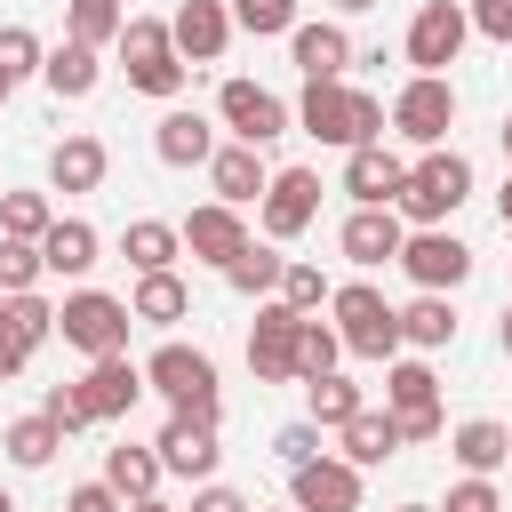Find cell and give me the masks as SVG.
<instances>
[{"mask_svg":"<svg viewBox=\"0 0 512 512\" xmlns=\"http://www.w3.org/2000/svg\"><path fill=\"white\" fill-rule=\"evenodd\" d=\"M48 336H56V304H48V296H32V288H24V296H0V384L24 376Z\"/></svg>","mask_w":512,"mask_h":512,"instance_id":"obj_10","label":"cell"},{"mask_svg":"<svg viewBox=\"0 0 512 512\" xmlns=\"http://www.w3.org/2000/svg\"><path fill=\"white\" fill-rule=\"evenodd\" d=\"M0 512H16V496H8V488H0Z\"/></svg>","mask_w":512,"mask_h":512,"instance_id":"obj_57","label":"cell"},{"mask_svg":"<svg viewBox=\"0 0 512 512\" xmlns=\"http://www.w3.org/2000/svg\"><path fill=\"white\" fill-rule=\"evenodd\" d=\"M136 392H144V368H136L128 352L88 360V376H80V400H88V416H96V424H120V416L136 408Z\"/></svg>","mask_w":512,"mask_h":512,"instance_id":"obj_16","label":"cell"},{"mask_svg":"<svg viewBox=\"0 0 512 512\" xmlns=\"http://www.w3.org/2000/svg\"><path fill=\"white\" fill-rule=\"evenodd\" d=\"M296 128L320 136V144H352V88H344V80H304Z\"/></svg>","mask_w":512,"mask_h":512,"instance_id":"obj_20","label":"cell"},{"mask_svg":"<svg viewBox=\"0 0 512 512\" xmlns=\"http://www.w3.org/2000/svg\"><path fill=\"white\" fill-rule=\"evenodd\" d=\"M336 8H344V16H368V8H376V0H336Z\"/></svg>","mask_w":512,"mask_h":512,"instance_id":"obj_55","label":"cell"},{"mask_svg":"<svg viewBox=\"0 0 512 512\" xmlns=\"http://www.w3.org/2000/svg\"><path fill=\"white\" fill-rule=\"evenodd\" d=\"M208 184H216V200H232V208H248V200H264V184H272V168L256 160V144H216V152H208Z\"/></svg>","mask_w":512,"mask_h":512,"instance_id":"obj_21","label":"cell"},{"mask_svg":"<svg viewBox=\"0 0 512 512\" xmlns=\"http://www.w3.org/2000/svg\"><path fill=\"white\" fill-rule=\"evenodd\" d=\"M400 176H408V160L384 152V144H352V152H344V192H352L360 208H392V200H400Z\"/></svg>","mask_w":512,"mask_h":512,"instance_id":"obj_19","label":"cell"},{"mask_svg":"<svg viewBox=\"0 0 512 512\" xmlns=\"http://www.w3.org/2000/svg\"><path fill=\"white\" fill-rule=\"evenodd\" d=\"M152 152H160L168 168H208V152H216V128H208L200 112H168V120L152 128Z\"/></svg>","mask_w":512,"mask_h":512,"instance_id":"obj_23","label":"cell"},{"mask_svg":"<svg viewBox=\"0 0 512 512\" xmlns=\"http://www.w3.org/2000/svg\"><path fill=\"white\" fill-rule=\"evenodd\" d=\"M144 392H160L168 408H192V416H216V360L192 352V344H160L144 360Z\"/></svg>","mask_w":512,"mask_h":512,"instance_id":"obj_5","label":"cell"},{"mask_svg":"<svg viewBox=\"0 0 512 512\" xmlns=\"http://www.w3.org/2000/svg\"><path fill=\"white\" fill-rule=\"evenodd\" d=\"M312 216H320V176L312 168H280L264 184V240H296Z\"/></svg>","mask_w":512,"mask_h":512,"instance_id":"obj_14","label":"cell"},{"mask_svg":"<svg viewBox=\"0 0 512 512\" xmlns=\"http://www.w3.org/2000/svg\"><path fill=\"white\" fill-rule=\"evenodd\" d=\"M496 216H504V232H512V176H504V192H496Z\"/></svg>","mask_w":512,"mask_h":512,"instance_id":"obj_53","label":"cell"},{"mask_svg":"<svg viewBox=\"0 0 512 512\" xmlns=\"http://www.w3.org/2000/svg\"><path fill=\"white\" fill-rule=\"evenodd\" d=\"M272 456H280V464H312V456H320V424H280Z\"/></svg>","mask_w":512,"mask_h":512,"instance_id":"obj_47","label":"cell"},{"mask_svg":"<svg viewBox=\"0 0 512 512\" xmlns=\"http://www.w3.org/2000/svg\"><path fill=\"white\" fill-rule=\"evenodd\" d=\"M464 40H472V16H464L456 0H424V8L408 16V64H416V72H448V64L464 56Z\"/></svg>","mask_w":512,"mask_h":512,"instance_id":"obj_7","label":"cell"},{"mask_svg":"<svg viewBox=\"0 0 512 512\" xmlns=\"http://www.w3.org/2000/svg\"><path fill=\"white\" fill-rule=\"evenodd\" d=\"M280 264H288L280 248H256V240H248V248L224 264V280H232L240 296H272V288H280Z\"/></svg>","mask_w":512,"mask_h":512,"instance_id":"obj_36","label":"cell"},{"mask_svg":"<svg viewBox=\"0 0 512 512\" xmlns=\"http://www.w3.org/2000/svg\"><path fill=\"white\" fill-rule=\"evenodd\" d=\"M304 400H312V424H320V432H336V424H352V416L368 408V400H360V384H344L336 368H328V376H312V384H304Z\"/></svg>","mask_w":512,"mask_h":512,"instance_id":"obj_34","label":"cell"},{"mask_svg":"<svg viewBox=\"0 0 512 512\" xmlns=\"http://www.w3.org/2000/svg\"><path fill=\"white\" fill-rule=\"evenodd\" d=\"M40 32L32 24H0V80H24V72H40Z\"/></svg>","mask_w":512,"mask_h":512,"instance_id":"obj_42","label":"cell"},{"mask_svg":"<svg viewBox=\"0 0 512 512\" xmlns=\"http://www.w3.org/2000/svg\"><path fill=\"white\" fill-rule=\"evenodd\" d=\"M504 512H512V504H504Z\"/></svg>","mask_w":512,"mask_h":512,"instance_id":"obj_60","label":"cell"},{"mask_svg":"<svg viewBox=\"0 0 512 512\" xmlns=\"http://www.w3.org/2000/svg\"><path fill=\"white\" fill-rule=\"evenodd\" d=\"M128 328H136L128 296H104V288H72V296L56 304V336H64L72 352H88V360H104V352H128Z\"/></svg>","mask_w":512,"mask_h":512,"instance_id":"obj_2","label":"cell"},{"mask_svg":"<svg viewBox=\"0 0 512 512\" xmlns=\"http://www.w3.org/2000/svg\"><path fill=\"white\" fill-rule=\"evenodd\" d=\"M400 240H408V224H400V208H352V216H344V232H336V248H344V264H360V272H376V264H392V256H400Z\"/></svg>","mask_w":512,"mask_h":512,"instance_id":"obj_15","label":"cell"},{"mask_svg":"<svg viewBox=\"0 0 512 512\" xmlns=\"http://www.w3.org/2000/svg\"><path fill=\"white\" fill-rule=\"evenodd\" d=\"M392 424H400V448H408V440H440V432H448V416H440V400H432V408H400Z\"/></svg>","mask_w":512,"mask_h":512,"instance_id":"obj_48","label":"cell"},{"mask_svg":"<svg viewBox=\"0 0 512 512\" xmlns=\"http://www.w3.org/2000/svg\"><path fill=\"white\" fill-rule=\"evenodd\" d=\"M48 224H56V208H48L40 192H0V232H8V240H40Z\"/></svg>","mask_w":512,"mask_h":512,"instance_id":"obj_39","label":"cell"},{"mask_svg":"<svg viewBox=\"0 0 512 512\" xmlns=\"http://www.w3.org/2000/svg\"><path fill=\"white\" fill-rule=\"evenodd\" d=\"M0 448H8V464H24V472H40V464H56V448H64V432H56L48 416H16V424L0 432Z\"/></svg>","mask_w":512,"mask_h":512,"instance_id":"obj_33","label":"cell"},{"mask_svg":"<svg viewBox=\"0 0 512 512\" xmlns=\"http://www.w3.org/2000/svg\"><path fill=\"white\" fill-rule=\"evenodd\" d=\"M352 144H384V96H368V88H352Z\"/></svg>","mask_w":512,"mask_h":512,"instance_id":"obj_46","label":"cell"},{"mask_svg":"<svg viewBox=\"0 0 512 512\" xmlns=\"http://www.w3.org/2000/svg\"><path fill=\"white\" fill-rule=\"evenodd\" d=\"M400 512H432V504H400Z\"/></svg>","mask_w":512,"mask_h":512,"instance_id":"obj_59","label":"cell"},{"mask_svg":"<svg viewBox=\"0 0 512 512\" xmlns=\"http://www.w3.org/2000/svg\"><path fill=\"white\" fill-rule=\"evenodd\" d=\"M96 248H104V240H96V224H80V216H56V224L40 232V264L64 272V280H80V272L96 264Z\"/></svg>","mask_w":512,"mask_h":512,"instance_id":"obj_25","label":"cell"},{"mask_svg":"<svg viewBox=\"0 0 512 512\" xmlns=\"http://www.w3.org/2000/svg\"><path fill=\"white\" fill-rule=\"evenodd\" d=\"M64 512H120V496H112L104 480H80V488L64 496Z\"/></svg>","mask_w":512,"mask_h":512,"instance_id":"obj_50","label":"cell"},{"mask_svg":"<svg viewBox=\"0 0 512 512\" xmlns=\"http://www.w3.org/2000/svg\"><path fill=\"white\" fill-rule=\"evenodd\" d=\"M440 400V376L424 368V360H392V376H384V408L400 416V408H432Z\"/></svg>","mask_w":512,"mask_h":512,"instance_id":"obj_38","label":"cell"},{"mask_svg":"<svg viewBox=\"0 0 512 512\" xmlns=\"http://www.w3.org/2000/svg\"><path fill=\"white\" fill-rule=\"evenodd\" d=\"M336 360H344V336H336V328H320V320H296V384L328 376Z\"/></svg>","mask_w":512,"mask_h":512,"instance_id":"obj_37","label":"cell"},{"mask_svg":"<svg viewBox=\"0 0 512 512\" xmlns=\"http://www.w3.org/2000/svg\"><path fill=\"white\" fill-rule=\"evenodd\" d=\"M192 512H256V504H248L240 488H216V480H208V488L192 496Z\"/></svg>","mask_w":512,"mask_h":512,"instance_id":"obj_51","label":"cell"},{"mask_svg":"<svg viewBox=\"0 0 512 512\" xmlns=\"http://www.w3.org/2000/svg\"><path fill=\"white\" fill-rule=\"evenodd\" d=\"M288 56H296L304 80H344L352 40H344V24H296V32H288Z\"/></svg>","mask_w":512,"mask_h":512,"instance_id":"obj_22","label":"cell"},{"mask_svg":"<svg viewBox=\"0 0 512 512\" xmlns=\"http://www.w3.org/2000/svg\"><path fill=\"white\" fill-rule=\"evenodd\" d=\"M504 160H512V112H504Z\"/></svg>","mask_w":512,"mask_h":512,"instance_id":"obj_56","label":"cell"},{"mask_svg":"<svg viewBox=\"0 0 512 512\" xmlns=\"http://www.w3.org/2000/svg\"><path fill=\"white\" fill-rule=\"evenodd\" d=\"M448 448H456V464H464V472H496V464L512 456V432H504L496 416H472V424H456V432H448Z\"/></svg>","mask_w":512,"mask_h":512,"instance_id":"obj_32","label":"cell"},{"mask_svg":"<svg viewBox=\"0 0 512 512\" xmlns=\"http://www.w3.org/2000/svg\"><path fill=\"white\" fill-rule=\"evenodd\" d=\"M120 24H128V8H120V0H64V40L104 48V40H120Z\"/></svg>","mask_w":512,"mask_h":512,"instance_id":"obj_35","label":"cell"},{"mask_svg":"<svg viewBox=\"0 0 512 512\" xmlns=\"http://www.w3.org/2000/svg\"><path fill=\"white\" fill-rule=\"evenodd\" d=\"M392 128H400L408 144H440V136L456 128V88H448V72H416V80L392 96Z\"/></svg>","mask_w":512,"mask_h":512,"instance_id":"obj_9","label":"cell"},{"mask_svg":"<svg viewBox=\"0 0 512 512\" xmlns=\"http://www.w3.org/2000/svg\"><path fill=\"white\" fill-rule=\"evenodd\" d=\"M40 240H8L0 232V296H24V288H40Z\"/></svg>","mask_w":512,"mask_h":512,"instance_id":"obj_40","label":"cell"},{"mask_svg":"<svg viewBox=\"0 0 512 512\" xmlns=\"http://www.w3.org/2000/svg\"><path fill=\"white\" fill-rule=\"evenodd\" d=\"M224 8H232V24H240V32H256V40L296 32V0H224Z\"/></svg>","mask_w":512,"mask_h":512,"instance_id":"obj_41","label":"cell"},{"mask_svg":"<svg viewBox=\"0 0 512 512\" xmlns=\"http://www.w3.org/2000/svg\"><path fill=\"white\" fill-rule=\"evenodd\" d=\"M40 416H48V424H56L64 440L96 424V416H88V400H80V384H48V400H40Z\"/></svg>","mask_w":512,"mask_h":512,"instance_id":"obj_44","label":"cell"},{"mask_svg":"<svg viewBox=\"0 0 512 512\" xmlns=\"http://www.w3.org/2000/svg\"><path fill=\"white\" fill-rule=\"evenodd\" d=\"M288 496H296V512H360V464H344V456L288 464Z\"/></svg>","mask_w":512,"mask_h":512,"instance_id":"obj_13","label":"cell"},{"mask_svg":"<svg viewBox=\"0 0 512 512\" xmlns=\"http://www.w3.org/2000/svg\"><path fill=\"white\" fill-rule=\"evenodd\" d=\"M152 456H160V472H184V480H208L216 472V416H192V408H168V424H160V440H152Z\"/></svg>","mask_w":512,"mask_h":512,"instance_id":"obj_11","label":"cell"},{"mask_svg":"<svg viewBox=\"0 0 512 512\" xmlns=\"http://www.w3.org/2000/svg\"><path fill=\"white\" fill-rule=\"evenodd\" d=\"M128 312H136V320H152V328H176V320L192 312V288L176 280V264H168V272H136V296H128Z\"/></svg>","mask_w":512,"mask_h":512,"instance_id":"obj_26","label":"cell"},{"mask_svg":"<svg viewBox=\"0 0 512 512\" xmlns=\"http://www.w3.org/2000/svg\"><path fill=\"white\" fill-rule=\"evenodd\" d=\"M288 312H312V304H328V280H320V264H280V288H272Z\"/></svg>","mask_w":512,"mask_h":512,"instance_id":"obj_43","label":"cell"},{"mask_svg":"<svg viewBox=\"0 0 512 512\" xmlns=\"http://www.w3.org/2000/svg\"><path fill=\"white\" fill-rule=\"evenodd\" d=\"M176 232H184V248H192L200 264H216V272H224L240 248H248V224H240V208H232V200H208V208H192Z\"/></svg>","mask_w":512,"mask_h":512,"instance_id":"obj_17","label":"cell"},{"mask_svg":"<svg viewBox=\"0 0 512 512\" xmlns=\"http://www.w3.org/2000/svg\"><path fill=\"white\" fill-rule=\"evenodd\" d=\"M104 488H112L120 504H136V496H152V488H160V456H152V448H136V440H120V448H104Z\"/></svg>","mask_w":512,"mask_h":512,"instance_id":"obj_28","label":"cell"},{"mask_svg":"<svg viewBox=\"0 0 512 512\" xmlns=\"http://www.w3.org/2000/svg\"><path fill=\"white\" fill-rule=\"evenodd\" d=\"M120 512H176V504H160V496H136V504H120Z\"/></svg>","mask_w":512,"mask_h":512,"instance_id":"obj_52","label":"cell"},{"mask_svg":"<svg viewBox=\"0 0 512 512\" xmlns=\"http://www.w3.org/2000/svg\"><path fill=\"white\" fill-rule=\"evenodd\" d=\"M176 248H184V232H176V224H160V216H136V224L120 232V256H128L136 272H168V264H176Z\"/></svg>","mask_w":512,"mask_h":512,"instance_id":"obj_30","label":"cell"},{"mask_svg":"<svg viewBox=\"0 0 512 512\" xmlns=\"http://www.w3.org/2000/svg\"><path fill=\"white\" fill-rule=\"evenodd\" d=\"M400 344H416V352H440V344H456V304H448L440 288H424V296L400 312Z\"/></svg>","mask_w":512,"mask_h":512,"instance_id":"obj_27","label":"cell"},{"mask_svg":"<svg viewBox=\"0 0 512 512\" xmlns=\"http://www.w3.org/2000/svg\"><path fill=\"white\" fill-rule=\"evenodd\" d=\"M464 16H472V32H488V40H504V48H512V0H472Z\"/></svg>","mask_w":512,"mask_h":512,"instance_id":"obj_49","label":"cell"},{"mask_svg":"<svg viewBox=\"0 0 512 512\" xmlns=\"http://www.w3.org/2000/svg\"><path fill=\"white\" fill-rule=\"evenodd\" d=\"M40 80H48L56 96H88V88L104 80V64H96V48H88V40H64V48H48V56H40Z\"/></svg>","mask_w":512,"mask_h":512,"instance_id":"obj_29","label":"cell"},{"mask_svg":"<svg viewBox=\"0 0 512 512\" xmlns=\"http://www.w3.org/2000/svg\"><path fill=\"white\" fill-rule=\"evenodd\" d=\"M336 432H344V464H360V472H368V464H384V456L400 448L392 408H384V416H376V408H360V416H352V424H336Z\"/></svg>","mask_w":512,"mask_h":512,"instance_id":"obj_31","label":"cell"},{"mask_svg":"<svg viewBox=\"0 0 512 512\" xmlns=\"http://www.w3.org/2000/svg\"><path fill=\"white\" fill-rule=\"evenodd\" d=\"M496 344H504V360H512V304H504V328H496Z\"/></svg>","mask_w":512,"mask_h":512,"instance_id":"obj_54","label":"cell"},{"mask_svg":"<svg viewBox=\"0 0 512 512\" xmlns=\"http://www.w3.org/2000/svg\"><path fill=\"white\" fill-rule=\"evenodd\" d=\"M392 264H400L416 288H440V296H448L456 280H472V248H464L456 232H440V224H416V232L400 240V256H392Z\"/></svg>","mask_w":512,"mask_h":512,"instance_id":"obj_6","label":"cell"},{"mask_svg":"<svg viewBox=\"0 0 512 512\" xmlns=\"http://www.w3.org/2000/svg\"><path fill=\"white\" fill-rule=\"evenodd\" d=\"M216 120L232 128V144H272V136H288V104L272 96V88H256V80H224L216 88Z\"/></svg>","mask_w":512,"mask_h":512,"instance_id":"obj_8","label":"cell"},{"mask_svg":"<svg viewBox=\"0 0 512 512\" xmlns=\"http://www.w3.org/2000/svg\"><path fill=\"white\" fill-rule=\"evenodd\" d=\"M104 168H112L104 136H64V144L48 152V176H56V192H96V184H104Z\"/></svg>","mask_w":512,"mask_h":512,"instance_id":"obj_24","label":"cell"},{"mask_svg":"<svg viewBox=\"0 0 512 512\" xmlns=\"http://www.w3.org/2000/svg\"><path fill=\"white\" fill-rule=\"evenodd\" d=\"M464 192H472V160L464 152H448V144H424V160L400 176V224H440V216H456L464 208Z\"/></svg>","mask_w":512,"mask_h":512,"instance_id":"obj_1","label":"cell"},{"mask_svg":"<svg viewBox=\"0 0 512 512\" xmlns=\"http://www.w3.org/2000/svg\"><path fill=\"white\" fill-rule=\"evenodd\" d=\"M168 40H176L184 64H216L224 40H232V8H224V0H184V8L168 16Z\"/></svg>","mask_w":512,"mask_h":512,"instance_id":"obj_18","label":"cell"},{"mask_svg":"<svg viewBox=\"0 0 512 512\" xmlns=\"http://www.w3.org/2000/svg\"><path fill=\"white\" fill-rule=\"evenodd\" d=\"M120 64H128L136 96H176L184 88V56H176V40H168L160 16H128L120 24Z\"/></svg>","mask_w":512,"mask_h":512,"instance_id":"obj_4","label":"cell"},{"mask_svg":"<svg viewBox=\"0 0 512 512\" xmlns=\"http://www.w3.org/2000/svg\"><path fill=\"white\" fill-rule=\"evenodd\" d=\"M296 320H304V312H288L280 296L256 304V328H248V368H256V384H296Z\"/></svg>","mask_w":512,"mask_h":512,"instance_id":"obj_12","label":"cell"},{"mask_svg":"<svg viewBox=\"0 0 512 512\" xmlns=\"http://www.w3.org/2000/svg\"><path fill=\"white\" fill-rule=\"evenodd\" d=\"M440 512H504V496L488 488V472H464V480L448 488V504H440Z\"/></svg>","mask_w":512,"mask_h":512,"instance_id":"obj_45","label":"cell"},{"mask_svg":"<svg viewBox=\"0 0 512 512\" xmlns=\"http://www.w3.org/2000/svg\"><path fill=\"white\" fill-rule=\"evenodd\" d=\"M8 88H16V80H0V104H8Z\"/></svg>","mask_w":512,"mask_h":512,"instance_id":"obj_58","label":"cell"},{"mask_svg":"<svg viewBox=\"0 0 512 512\" xmlns=\"http://www.w3.org/2000/svg\"><path fill=\"white\" fill-rule=\"evenodd\" d=\"M328 304H336L344 352H360V360H392V352H400V312L384 304V288L352 280V288H328Z\"/></svg>","mask_w":512,"mask_h":512,"instance_id":"obj_3","label":"cell"}]
</instances>
